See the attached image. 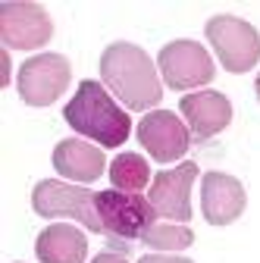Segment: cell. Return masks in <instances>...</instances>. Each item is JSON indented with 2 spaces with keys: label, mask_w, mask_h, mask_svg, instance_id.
<instances>
[{
  "label": "cell",
  "mask_w": 260,
  "mask_h": 263,
  "mask_svg": "<svg viewBox=\"0 0 260 263\" xmlns=\"http://www.w3.org/2000/svg\"><path fill=\"white\" fill-rule=\"evenodd\" d=\"M97 69H101V82L107 85V91L128 110L141 113L163 101V85L157 79V66L147 57V50H141L138 44L128 41L107 44Z\"/></svg>",
  "instance_id": "obj_1"
},
{
  "label": "cell",
  "mask_w": 260,
  "mask_h": 263,
  "mask_svg": "<svg viewBox=\"0 0 260 263\" xmlns=\"http://www.w3.org/2000/svg\"><path fill=\"white\" fill-rule=\"evenodd\" d=\"M63 119L82 138L97 141V147H119L132 135V119L113 101L107 85L94 79H85L76 88L72 101L63 107Z\"/></svg>",
  "instance_id": "obj_2"
},
{
  "label": "cell",
  "mask_w": 260,
  "mask_h": 263,
  "mask_svg": "<svg viewBox=\"0 0 260 263\" xmlns=\"http://www.w3.org/2000/svg\"><path fill=\"white\" fill-rule=\"evenodd\" d=\"M97 216L104 222V235L113 248L128 251L132 241H141L144 232L157 222V210L144 194L132 191H97Z\"/></svg>",
  "instance_id": "obj_3"
},
{
  "label": "cell",
  "mask_w": 260,
  "mask_h": 263,
  "mask_svg": "<svg viewBox=\"0 0 260 263\" xmlns=\"http://www.w3.org/2000/svg\"><path fill=\"white\" fill-rule=\"evenodd\" d=\"M204 35H207L210 47L216 50L219 63L229 72L242 76V72L257 66V60H260V31L251 22H245L238 16H229V13H219V16L207 19Z\"/></svg>",
  "instance_id": "obj_4"
},
{
  "label": "cell",
  "mask_w": 260,
  "mask_h": 263,
  "mask_svg": "<svg viewBox=\"0 0 260 263\" xmlns=\"http://www.w3.org/2000/svg\"><path fill=\"white\" fill-rule=\"evenodd\" d=\"M31 210L44 219L53 216H69L76 222H82L91 232L104 235V222L97 216V191L79 188V185H66L57 179H41L31 191Z\"/></svg>",
  "instance_id": "obj_5"
},
{
  "label": "cell",
  "mask_w": 260,
  "mask_h": 263,
  "mask_svg": "<svg viewBox=\"0 0 260 263\" xmlns=\"http://www.w3.org/2000/svg\"><path fill=\"white\" fill-rule=\"evenodd\" d=\"M157 66L163 72V82L173 91H191V88L210 85L216 76V66L207 47L198 41H188V38H179V41H170L160 47Z\"/></svg>",
  "instance_id": "obj_6"
},
{
  "label": "cell",
  "mask_w": 260,
  "mask_h": 263,
  "mask_svg": "<svg viewBox=\"0 0 260 263\" xmlns=\"http://www.w3.org/2000/svg\"><path fill=\"white\" fill-rule=\"evenodd\" d=\"M72 66L63 53H38L19 66V97L28 107H50L57 97L69 88Z\"/></svg>",
  "instance_id": "obj_7"
},
{
  "label": "cell",
  "mask_w": 260,
  "mask_h": 263,
  "mask_svg": "<svg viewBox=\"0 0 260 263\" xmlns=\"http://www.w3.org/2000/svg\"><path fill=\"white\" fill-rule=\"evenodd\" d=\"M53 22L44 7L28 0H7L0 4V41L7 50H38L50 41Z\"/></svg>",
  "instance_id": "obj_8"
},
{
  "label": "cell",
  "mask_w": 260,
  "mask_h": 263,
  "mask_svg": "<svg viewBox=\"0 0 260 263\" xmlns=\"http://www.w3.org/2000/svg\"><path fill=\"white\" fill-rule=\"evenodd\" d=\"M198 179V163L185 160L176 170H160L151 182L147 201L157 210V216H163L166 222H188L191 219V185Z\"/></svg>",
  "instance_id": "obj_9"
},
{
  "label": "cell",
  "mask_w": 260,
  "mask_h": 263,
  "mask_svg": "<svg viewBox=\"0 0 260 263\" xmlns=\"http://www.w3.org/2000/svg\"><path fill=\"white\" fill-rule=\"evenodd\" d=\"M135 135H138L141 147L157 163H176L191 147V132H188V125L173 110H154V113H147L138 122Z\"/></svg>",
  "instance_id": "obj_10"
},
{
  "label": "cell",
  "mask_w": 260,
  "mask_h": 263,
  "mask_svg": "<svg viewBox=\"0 0 260 263\" xmlns=\"http://www.w3.org/2000/svg\"><path fill=\"white\" fill-rule=\"evenodd\" d=\"M185 125L194 141H210L232 122V104L222 91H194L179 101Z\"/></svg>",
  "instance_id": "obj_11"
},
{
  "label": "cell",
  "mask_w": 260,
  "mask_h": 263,
  "mask_svg": "<svg viewBox=\"0 0 260 263\" xmlns=\"http://www.w3.org/2000/svg\"><path fill=\"white\" fill-rule=\"evenodd\" d=\"M248 194L245 185L235 176L226 173H207L201 179V210L210 226H229L245 213Z\"/></svg>",
  "instance_id": "obj_12"
},
{
  "label": "cell",
  "mask_w": 260,
  "mask_h": 263,
  "mask_svg": "<svg viewBox=\"0 0 260 263\" xmlns=\"http://www.w3.org/2000/svg\"><path fill=\"white\" fill-rule=\"evenodd\" d=\"M53 170L63 179L72 182H97L104 176V170H110V163L104 157V151L97 144L79 141V138H66L53 147Z\"/></svg>",
  "instance_id": "obj_13"
},
{
  "label": "cell",
  "mask_w": 260,
  "mask_h": 263,
  "mask_svg": "<svg viewBox=\"0 0 260 263\" xmlns=\"http://www.w3.org/2000/svg\"><path fill=\"white\" fill-rule=\"evenodd\" d=\"M35 254L41 263H85L88 238L82 235V229L69 222H53L41 229V235L35 241Z\"/></svg>",
  "instance_id": "obj_14"
},
{
  "label": "cell",
  "mask_w": 260,
  "mask_h": 263,
  "mask_svg": "<svg viewBox=\"0 0 260 263\" xmlns=\"http://www.w3.org/2000/svg\"><path fill=\"white\" fill-rule=\"evenodd\" d=\"M107 173H110V182H113L116 191H132V194H138V191H144L147 182H151V166H147V160H144L141 154H132V151L113 157V163H110Z\"/></svg>",
  "instance_id": "obj_15"
},
{
  "label": "cell",
  "mask_w": 260,
  "mask_h": 263,
  "mask_svg": "<svg viewBox=\"0 0 260 263\" xmlns=\"http://www.w3.org/2000/svg\"><path fill=\"white\" fill-rule=\"evenodd\" d=\"M141 245L154 248L157 254H173V251L191 248L194 245V232H191L188 226H182V222H154L144 232Z\"/></svg>",
  "instance_id": "obj_16"
},
{
  "label": "cell",
  "mask_w": 260,
  "mask_h": 263,
  "mask_svg": "<svg viewBox=\"0 0 260 263\" xmlns=\"http://www.w3.org/2000/svg\"><path fill=\"white\" fill-rule=\"evenodd\" d=\"M138 263H194L188 257H176V254H144Z\"/></svg>",
  "instance_id": "obj_17"
},
{
  "label": "cell",
  "mask_w": 260,
  "mask_h": 263,
  "mask_svg": "<svg viewBox=\"0 0 260 263\" xmlns=\"http://www.w3.org/2000/svg\"><path fill=\"white\" fill-rule=\"evenodd\" d=\"M91 263H128V260H125L119 251H101V254H97Z\"/></svg>",
  "instance_id": "obj_18"
},
{
  "label": "cell",
  "mask_w": 260,
  "mask_h": 263,
  "mask_svg": "<svg viewBox=\"0 0 260 263\" xmlns=\"http://www.w3.org/2000/svg\"><path fill=\"white\" fill-rule=\"evenodd\" d=\"M254 91H257V101H260V72H257V85H254Z\"/></svg>",
  "instance_id": "obj_19"
}]
</instances>
